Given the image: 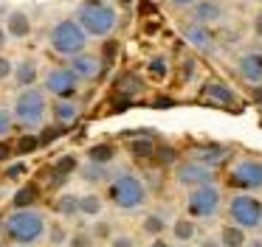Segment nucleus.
<instances>
[{"instance_id":"f257e3e1","label":"nucleus","mask_w":262,"mask_h":247,"mask_svg":"<svg viewBox=\"0 0 262 247\" xmlns=\"http://www.w3.org/2000/svg\"><path fill=\"white\" fill-rule=\"evenodd\" d=\"M107 200L124 213L141 211L149 202V185L138 171H133V168H119V171H113V177H110V183H107Z\"/></svg>"},{"instance_id":"f03ea898","label":"nucleus","mask_w":262,"mask_h":247,"mask_svg":"<svg viewBox=\"0 0 262 247\" xmlns=\"http://www.w3.org/2000/svg\"><path fill=\"white\" fill-rule=\"evenodd\" d=\"M12 115L14 124L26 132H40L51 118V95L42 90V84L29 90H20L12 101Z\"/></svg>"},{"instance_id":"7ed1b4c3","label":"nucleus","mask_w":262,"mask_h":247,"mask_svg":"<svg viewBox=\"0 0 262 247\" xmlns=\"http://www.w3.org/2000/svg\"><path fill=\"white\" fill-rule=\"evenodd\" d=\"M48 216L40 208H14L3 219V233L12 239V244H26L34 247L48 239Z\"/></svg>"},{"instance_id":"20e7f679","label":"nucleus","mask_w":262,"mask_h":247,"mask_svg":"<svg viewBox=\"0 0 262 247\" xmlns=\"http://www.w3.org/2000/svg\"><path fill=\"white\" fill-rule=\"evenodd\" d=\"M74 20L91 39H110L119 28V11L107 0H82L74 11Z\"/></svg>"},{"instance_id":"39448f33","label":"nucleus","mask_w":262,"mask_h":247,"mask_svg":"<svg viewBox=\"0 0 262 247\" xmlns=\"http://www.w3.org/2000/svg\"><path fill=\"white\" fill-rule=\"evenodd\" d=\"M88 34L82 31V26L74 20V17H62V20H57L51 28H48V51H51L57 59H76L79 54H85L88 51Z\"/></svg>"},{"instance_id":"423d86ee","label":"nucleus","mask_w":262,"mask_h":247,"mask_svg":"<svg viewBox=\"0 0 262 247\" xmlns=\"http://www.w3.org/2000/svg\"><path fill=\"white\" fill-rule=\"evenodd\" d=\"M226 213H228V222L243 228V230H259L262 228V200L256 194L234 191L226 202Z\"/></svg>"},{"instance_id":"0eeeda50","label":"nucleus","mask_w":262,"mask_h":247,"mask_svg":"<svg viewBox=\"0 0 262 247\" xmlns=\"http://www.w3.org/2000/svg\"><path fill=\"white\" fill-rule=\"evenodd\" d=\"M186 216H192L194 222H203V219H214L223 211V191L217 183L200 185V188L186 191Z\"/></svg>"},{"instance_id":"6e6552de","label":"nucleus","mask_w":262,"mask_h":247,"mask_svg":"<svg viewBox=\"0 0 262 247\" xmlns=\"http://www.w3.org/2000/svg\"><path fill=\"white\" fill-rule=\"evenodd\" d=\"M226 183L234 191H245V194L262 191V157H237L226 171Z\"/></svg>"},{"instance_id":"1a4fd4ad","label":"nucleus","mask_w":262,"mask_h":247,"mask_svg":"<svg viewBox=\"0 0 262 247\" xmlns=\"http://www.w3.org/2000/svg\"><path fill=\"white\" fill-rule=\"evenodd\" d=\"M82 82L74 76L68 65H51L42 73V90L51 95V101H71L79 95Z\"/></svg>"},{"instance_id":"9d476101","label":"nucleus","mask_w":262,"mask_h":247,"mask_svg":"<svg viewBox=\"0 0 262 247\" xmlns=\"http://www.w3.org/2000/svg\"><path fill=\"white\" fill-rule=\"evenodd\" d=\"M172 180H175L181 188L192 191V188H200V185H209L217 180V171L206 163L194 160V157H183L172 166Z\"/></svg>"},{"instance_id":"9b49d317","label":"nucleus","mask_w":262,"mask_h":247,"mask_svg":"<svg viewBox=\"0 0 262 247\" xmlns=\"http://www.w3.org/2000/svg\"><path fill=\"white\" fill-rule=\"evenodd\" d=\"M42 65L37 56H20V59H14V76H12V84L14 90H29V87H37V84H42Z\"/></svg>"},{"instance_id":"f8f14e48","label":"nucleus","mask_w":262,"mask_h":247,"mask_svg":"<svg viewBox=\"0 0 262 247\" xmlns=\"http://www.w3.org/2000/svg\"><path fill=\"white\" fill-rule=\"evenodd\" d=\"M68 67L74 70V76L79 79L82 84H91V82H96V79L102 76L104 59H102L99 54H91V51H85V54H79L76 59H71Z\"/></svg>"},{"instance_id":"ddd939ff","label":"nucleus","mask_w":262,"mask_h":247,"mask_svg":"<svg viewBox=\"0 0 262 247\" xmlns=\"http://www.w3.org/2000/svg\"><path fill=\"white\" fill-rule=\"evenodd\" d=\"M200 98L211 107H239L234 87L228 82H223V79H209L203 84V90H200Z\"/></svg>"},{"instance_id":"4468645a","label":"nucleus","mask_w":262,"mask_h":247,"mask_svg":"<svg viewBox=\"0 0 262 247\" xmlns=\"http://www.w3.org/2000/svg\"><path fill=\"white\" fill-rule=\"evenodd\" d=\"M3 26H6V34H9V39H12V42H26V39L34 34V20H31V14L26 9L6 11Z\"/></svg>"},{"instance_id":"2eb2a0df","label":"nucleus","mask_w":262,"mask_h":247,"mask_svg":"<svg viewBox=\"0 0 262 247\" xmlns=\"http://www.w3.org/2000/svg\"><path fill=\"white\" fill-rule=\"evenodd\" d=\"M237 73L245 84L259 87L262 84V51H248L237 59Z\"/></svg>"},{"instance_id":"dca6fc26","label":"nucleus","mask_w":262,"mask_h":247,"mask_svg":"<svg viewBox=\"0 0 262 247\" xmlns=\"http://www.w3.org/2000/svg\"><path fill=\"white\" fill-rule=\"evenodd\" d=\"M223 14H226V9H223L220 0H198V3L192 6L194 22H203V26H214V22H220Z\"/></svg>"},{"instance_id":"f3484780","label":"nucleus","mask_w":262,"mask_h":247,"mask_svg":"<svg viewBox=\"0 0 262 247\" xmlns=\"http://www.w3.org/2000/svg\"><path fill=\"white\" fill-rule=\"evenodd\" d=\"M183 37H186V42L192 45V48L198 51H211L214 48V37H211L209 26H203V22H186L183 26Z\"/></svg>"},{"instance_id":"a211bd4d","label":"nucleus","mask_w":262,"mask_h":247,"mask_svg":"<svg viewBox=\"0 0 262 247\" xmlns=\"http://www.w3.org/2000/svg\"><path fill=\"white\" fill-rule=\"evenodd\" d=\"M82 115V107L76 98L71 101H51V121L57 124V127H71V124H76V118Z\"/></svg>"},{"instance_id":"6ab92c4d","label":"nucleus","mask_w":262,"mask_h":247,"mask_svg":"<svg viewBox=\"0 0 262 247\" xmlns=\"http://www.w3.org/2000/svg\"><path fill=\"white\" fill-rule=\"evenodd\" d=\"M192 157L200 160V163H206V166H211V168H217L228 157V146H223V143H198L194 152H192Z\"/></svg>"},{"instance_id":"aec40b11","label":"nucleus","mask_w":262,"mask_h":247,"mask_svg":"<svg viewBox=\"0 0 262 247\" xmlns=\"http://www.w3.org/2000/svg\"><path fill=\"white\" fill-rule=\"evenodd\" d=\"M169 233H172V241H178V244H192V241H198V222L183 213L169 225Z\"/></svg>"},{"instance_id":"412c9836","label":"nucleus","mask_w":262,"mask_h":247,"mask_svg":"<svg viewBox=\"0 0 262 247\" xmlns=\"http://www.w3.org/2000/svg\"><path fill=\"white\" fill-rule=\"evenodd\" d=\"M104 211V200L99 191H88V194H79V216L85 219H99Z\"/></svg>"},{"instance_id":"4be33fe9","label":"nucleus","mask_w":262,"mask_h":247,"mask_svg":"<svg viewBox=\"0 0 262 247\" xmlns=\"http://www.w3.org/2000/svg\"><path fill=\"white\" fill-rule=\"evenodd\" d=\"M141 230L149 239H161V236L169 230V222H166V216L161 211H149V213H144V219H141Z\"/></svg>"},{"instance_id":"5701e85b","label":"nucleus","mask_w":262,"mask_h":247,"mask_svg":"<svg viewBox=\"0 0 262 247\" xmlns=\"http://www.w3.org/2000/svg\"><path fill=\"white\" fill-rule=\"evenodd\" d=\"M54 211H57L59 219H76L79 216V194H71V191H62L54 202Z\"/></svg>"},{"instance_id":"b1692460","label":"nucleus","mask_w":262,"mask_h":247,"mask_svg":"<svg viewBox=\"0 0 262 247\" xmlns=\"http://www.w3.org/2000/svg\"><path fill=\"white\" fill-rule=\"evenodd\" d=\"M217 239H220L223 247H248V230L237 228V225H223L220 233H217Z\"/></svg>"},{"instance_id":"393cba45","label":"nucleus","mask_w":262,"mask_h":247,"mask_svg":"<svg viewBox=\"0 0 262 247\" xmlns=\"http://www.w3.org/2000/svg\"><path fill=\"white\" fill-rule=\"evenodd\" d=\"M79 177L85 180V183H91V185H99V183H110V166H99V163H91V160H85L79 166Z\"/></svg>"},{"instance_id":"a878e982","label":"nucleus","mask_w":262,"mask_h":247,"mask_svg":"<svg viewBox=\"0 0 262 247\" xmlns=\"http://www.w3.org/2000/svg\"><path fill=\"white\" fill-rule=\"evenodd\" d=\"M116 93H119V95H127V98H136V95H141V93H144L141 76H136V73H121V76L116 79Z\"/></svg>"},{"instance_id":"bb28decb","label":"nucleus","mask_w":262,"mask_h":247,"mask_svg":"<svg viewBox=\"0 0 262 247\" xmlns=\"http://www.w3.org/2000/svg\"><path fill=\"white\" fill-rule=\"evenodd\" d=\"M71 233H74V230H68L65 219H54V222L48 225V239H46V241H48L51 247H68Z\"/></svg>"},{"instance_id":"cd10ccee","label":"nucleus","mask_w":262,"mask_h":247,"mask_svg":"<svg viewBox=\"0 0 262 247\" xmlns=\"http://www.w3.org/2000/svg\"><path fill=\"white\" fill-rule=\"evenodd\" d=\"M169 73H172V67H169V59H166V56H152V59L147 62V76L152 79V82H166V79H169Z\"/></svg>"},{"instance_id":"c85d7f7f","label":"nucleus","mask_w":262,"mask_h":247,"mask_svg":"<svg viewBox=\"0 0 262 247\" xmlns=\"http://www.w3.org/2000/svg\"><path fill=\"white\" fill-rule=\"evenodd\" d=\"M88 160L99 163V166H110L116 160V146L113 143H93L88 149Z\"/></svg>"},{"instance_id":"c756f323","label":"nucleus","mask_w":262,"mask_h":247,"mask_svg":"<svg viewBox=\"0 0 262 247\" xmlns=\"http://www.w3.org/2000/svg\"><path fill=\"white\" fill-rule=\"evenodd\" d=\"M127 152H130L136 160H152L155 152H158V146H155L149 138H144V140H130V143H127Z\"/></svg>"},{"instance_id":"7c9ffc66","label":"nucleus","mask_w":262,"mask_h":247,"mask_svg":"<svg viewBox=\"0 0 262 247\" xmlns=\"http://www.w3.org/2000/svg\"><path fill=\"white\" fill-rule=\"evenodd\" d=\"M51 171L59 174V177H68V174L79 171V157H76V155H62V157H57V160H54V166H51Z\"/></svg>"},{"instance_id":"2f4dec72","label":"nucleus","mask_w":262,"mask_h":247,"mask_svg":"<svg viewBox=\"0 0 262 247\" xmlns=\"http://www.w3.org/2000/svg\"><path fill=\"white\" fill-rule=\"evenodd\" d=\"M91 233H93V239H96V244L99 241H113L116 239V230H113V222H107V219H96L93 222V228H91Z\"/></svg>"},{"instance_id":"473e14b6","label":"nucleus","mask_w":262,"mask_h":247,"mask_svg":"<svg viewBox=\"0 0 262 247\" xmlns=\"http://www.w3.org/2000/svg\"><path fill=\"white\" fill-rule=\"evenodd\" d=\"M37 196H40V191H37L34 185H23V188L14 194V208H34Z\"/></svg>"},{"instance_id":"72a5a7b5","label":"nucleus","mask_w":262,"mask_h":247,"mask_svg":"<svg viewBox=\"0 0 262 247\" xmlns=\"http://www.w3.org/2000/svg\"><path fill=\"white\" fill-rule=\"evenodd\" d=\"M14 127H17V124H14L12 107H3V104H0V138L12 135V129H14Z\"/></svg>"},{"instance_id":"f704fd0d","label":"nucleus","mask_w":262,"mask_h":247,"mask_svg":"<svg viewBox=\"0 0 262 247\" xmlns=\"http://www.w3.org/2000/svg\"><path fill=\"white\" fill-rule=\"evenodd\" d=\"M68 247H96V239H93L91 230H74Z\"/></svg>"},{"instance_id":"c9c22d12","label":"nucleus","mask_w":262,"mask_h":247,"mask_svg":"<svg viewBox=\"0 0 262 247\" xmlns=\"http://www.w3.org/2000/svg\"><path fill=\"white\" fill-rule=\"evenodd\" d=\"M12 76H14V59L9 54H0V84L12 82Z\"/></svg>"},{"instance_id":"e433bc0d","label":"nucleus","mask_w":262,"mask_h":247,"mask_svg":"<svg viewBox=\"0 0 262 247\" xmlns=\"http://www.w3.org/2000/svg\"><path fill=\"white\" fill-rule=\"evenodd\" d=\"M178 73H181L183 82H192L194 73H198V62H194V59H183L181 62V70H178Z\"/></svg>"},{"instance_id":"4c0bfd02","label":"nucleus","mask_w":262,"mask_h":247,"mask_svg":"<svg viewBox=\"0 0 262 247\" xmlns=\"http://www.w3.org/2000/svg\"><path fill=\"white\" fill-rule=\"evenodd\" d=\"M107 247H138V244H136V239H133V236H116Z\"/></svg>"},{"instance_id":"58836bf2","label":"nucleus","mask_w":262,"mask_h":247,"mask_svg":"<svg viewBox=\"0 0 262 247\" xmlns=\"http://www.w3.org/2000/svg\"><path fill=\"white\" fill-rule=\"evenodd\" d=\"M155 157H158V163H178L175 160V152H172L169 146H166V149H158V152H155Z\"/></svg>"},{"instance_id":"ea45409f","label":"nucleus","mask_w":262,"mask_h":247,"mask_svg":"<svg viewBox=\"0 0 262 247\" xmlns=\"http://www.w3.org/2000/svg\"><path fill=\"white\" fill-rule=\"evenodd\" d=\"M251 31H254L256 39H262V11H259V14H254V20H251Z\"/></svg>"},{"instance_id":"a19ab883","label":"nucleus","mask_w":262,"mask_h":247,"mask_svg":"<svg viewBox=\"0 0 262 247\" xmlns=\"http://www.w3.org/2000/svg\"><path fill=\"white\" fill-rule=\"evenodd\" d=\"M12 42L9 39V34H6V26H3V20H0V54H6V45Z\"/></svg>"},{"instance_id":"79ce46f5","label":"nucleus","mask_w":262,"mask_h":247,"mask_svg":"<svg viewBox=\"0 0 262 247\" xmlns=\"http://www.w3.org/2000/svg\"><path fill=\"white\" fill-rule=\"evenodd\" d=\"M194 247H223V244H220V239H217V236H206V239H200Z\"/></svg>"},{"instance_id":"37998d69","label":"nucleus","mask_w":262,"mask_h":247,"mask_svg":"<svg viewBox=\"0 0 262 247\" xmlns=\"http://www.w3.org/2000/svg\"><path fill=\"white\" fill-rule=\"evenodd\" d=\"M147 247H172V241L161 236V239H149V244H147Z\"/></svg>"},{"instance_id":"c03bdc74","label":"nucleus","mask_w":262,"mask_h":247,"mask_svg":"<svg viewBox=\"0 0 262 247\" xmlns=\"http://www.w3.org/2000/svg\"><path fill=\"white\" fill-rule=\"evenodd\" d=\"M172 6H178V9H192L194 3H198V0H169Z\"/></svg>"},{"instance_id":"a18cd8bd","label":"nucleus","mask_w":262,"mask_h":247,"mask_svg":"<svg viewBox=\"0 0 262 247\" xmlns=\"http://www.w3.org/2000/svg\"><path fill=\"white\" fill-rule=\"evenodd\" d=\"M26 171V166H23V163H17V166H12V168H9V177H20V174H23Z\"/></svg>"},{"instance_id":"49530a36","label":"nucleus","mask_w":262,"mask_h":247,"mask_svg":"<svg viewBox=\"0 0 262 247\" xmlns=\"http://www.w3.org/2000/svg\"><path fill=\"white\" fill-rule=\"evenodd\" d=\"M251 98H254V104H259V107H262V84H259V87H254Z\"/></svg>"},{"instance_id":"de8ad7c7","label":"nucleus","mask_w":262,"mask_h":247,"mask_svg":"<svg viewBox=\"0 0 262 247\" xmlns=\"http://www.w3.org/2000/svg\"><path fill=\"white\" fill-rule=\"evenodd\" d=\"M133 3H136V0H116V6H119V9H133Z\"/></svg>"},{"instance_id":"09e8293b","label":"nucleus","mask_w":262,"mask_h":247,"mask_svg":"<svg viewBox=\"0 0 262 247\" xmlns=\"http://www.w3.org/2000/svg\"><path fill=\"white\" fill-rule=\"evenodd\" d=\"M248 247H262V236H254V239H248Z\"/></svg>"},{"instance_id":"8fccbe9b","label":"nucleus","mask_w":262,"mask_h":247,"mask_svg":"<svg viewBox=\"0 0 262 247\" xmlns=\"http://www.w3.org/2000/svg\"><path fill=\"white\" fill-rule=\"evenodd\" d=\"M6 155H9V146L0 143V160H6Z\"/></svg>"},{"instance_id":"3c124183","label":"nucleus","mask_w":262,"mask_h":247,"mask_svg":"<svg viewBox=\"0 0 262 247\" xmlns=\"http://www.w3.org/2000/svg\"><path fill=\"white\" fill-rule=\"evenodd\" d=\"M12 247H26V244H12Z\"/></svg>"},{"instance_id":"603ef678","label":"nucleus","mask_w":262,"mask_h":247,"mask_svg":"<svg viewBox=\"0 0 262 247\" xmlns=\"http://www.w3.org/2000/svg\"><path fill=\"white\" fill-rule=\"evenodd\" d=\"M59 3H68V0H59Z\"/></svg>"},{"instance_id":"864d4df0","label":"nucleus","mask_w":262,"mask_h":247,"mask_svg":"<svg viewBox=\"0 0 262 247\" xmlns=\"http://www.w3.org/2000/svg\"><path fill=\"white\" fill-rule=\"evenodd\" d=\"M259 230H262V228H259Z\"/></svg>"}]
</instances>
